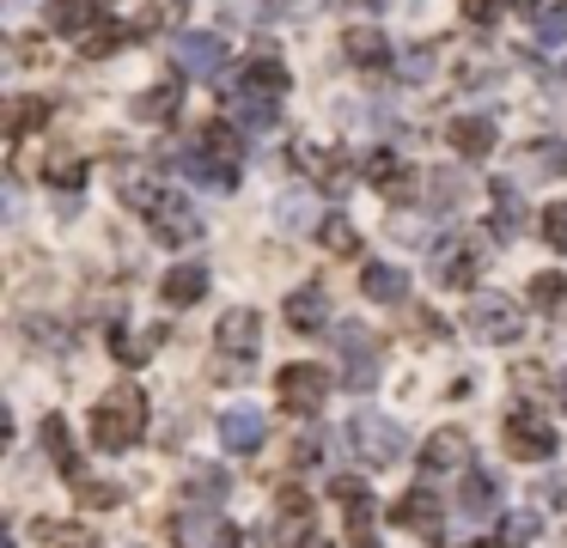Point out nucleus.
<instances>
[{"mask_svg":"<svg viewBox=\"0 0 567 548\" xmlns=\"http://www.w3.org/2000/svg\"><path fill=\"white\" fill-rule=\"evenodd\" d=\"M501 7H513V0H458V13L470 19V25H494V19H501Z\"/></svg>","mask_w":567,"mask_h":548,"instance_id":"37998d69","label":"nucleus"},{"mask_svg":"<svg viewBox=\"0 0 567 548\" xmlns=\"http://www.w3.org/2000/svg\"><path fill=\"white\" fill-rule=\"evenodd\" d=\"M226 494H232V482H226V470H214V463H201L184 482V500H201V506H220Z\"/></svg>","mask_w":567,"mask_h":548,"instance_id":"cd10ccee","label":"nucleus"},{"mask_svg":"<svg viewBox=\"0 0 567 548\" xmlns=\"http://www.w3.org/2000/svg\"><path fill=\"white\" fill-rule=\"evenodd\" d=\"M50 31H62V37H86V31L98 25V0H50Z\"/></svg>","mask_w":567,"mask_h":548,"instance_id":"4be33fe9","label":"nucleus"},{"mask_svg":"<svg viewBox=\"0 0 567 548\" xmlns=\"http://www.w3.org/2000/svg\"><path fill=\"white\" fill-rule=\"evenodd\" d=\"M177 67L184 74H196V79H214L226 67V37H214V31H196V37H177Z\"/></svg>","mask_w":567,"mask_h":548,"instance_id":"f3484780","label":"nucleus"},{"mask_svg":"<svg viewBox=\"0 0 567 548\" xmlns=\"http://www.w3.org/2000/svg\"><path fill=\"white\" fill-rule=\"evenodd\" d=\"M410 324H415V336H427V341H446V336H451V324H446L439 311H427V305H415Z\"/></svg>","mask_w":567,"mask_h":548,"instance_id":"a19ab883","label":"nucleus"},{"mask_svg":"<svg viewBox=\"0 0 567 548\" xmlns=\"http://www.w3.org/2000/svg\"><path fill=\"white\" fill-rule=\"evenodd\" d=\"M391 524H403V530H415V536H427V542H439V500H434V487H410V494L391 506Z\"/></svg>","mask_w":567,"mask_h":548,"instance_id":"dca6fc26","label":"nucleus"},{"mask_svg":"<svg viewBox=\"0 0 567 548\" xmlns=\"http://www.w3.org/2000/svg\"><path fill=\"white\" fill-rule=\"evenodd\" d=\"M214 348H220L226 360H251V353L263 348V317H257L251 305L226 311V317H220V329H214Z\"/></svg>","mask_w":567,"mask_h":548,"instance_id":"9b49d317","label":"nucleus"},{"mask_svg":"<svg viewBox=\"0 0 567 548\" xmlns=\"http://www.w3.org/2000/svg\"><path fill=\"white\" fill-rule=\"evenodd\" d=\"M537 232L549 238L555 250H567V201H549V208L537 213Z\"/></svg>","mask_w":567,"mask_h":548,"instance_id":"c9c22d12","label":"nucleus"},{"mask_svg":"<svg viewBox=\"0 0 567 548\" xmlns=\"http://www.w3.org/2000/svg\"><path fill=\"white\" fill-rule=\"evenodd\" d=\"M43 451H50L55 463H62L67 482H79V475H86V470H79V457H74V445H67V420H62V415L43 420Z\"/></svg>","mask_w":567,"mask_h":548,"instance_id":"bb28decb","label":"nucleus"},{"mask_svg":"<svg viewBox=\"0 0 567 548\" xmlns=\"http://www.w3.org/2000/svg\"><path fill=\"white\" fill-rule=\"evenodd\" d=\"M184 13H189V0H146L141 19H134V31H141V37H153V31H177Z\"/></svg>","mask_w":567,"mask_h":548,"instance_id":"a878e982","label":"nucleus"},{"mask_svg":"<svg viewBox=\"0 0 567 548\" xmlns=\"http://www.w3.org/2000/svg\"><path fill=\"white\" fill-rule=\"evenodd\" d=\"M177 105H184V79H165V86H153V91H141V98H134V117H146V122H172V117H177Z\"/></svg>","mask_w":567,"mask_h":548,"instance_id":"393cba45","label":"nucleus"},{"mask_svg":"<svg viewBox=\"0 0 567 548\" xmlns=\"http://www.w3.org/2000/svg\"><path fill=\"white\" fill-rule=\"evenodd\" d=\"M317 0H269V13L275 19H299V13H312Z\"/></svg>","mask_w":567,"mask_h":548,"instance_id":"49530a36","label":"nucleus"},{"mask_svg":"<svg viewBox=\"0 0 567 548\" xmlns=\"http://www.w3.org/2000/svg\"><path fill=\"white\" fill-rule=\"evenodd\" d=\"M141 432H146V391L134 379L110 384V391L92 403V445L110 451V457H122V451L141 445Z\"/></svg>","mask_w":567,"mask_h":548,"instance_id":"f257e3e1","label":"nucleus"},{"mask_svg":"<svg viewBox=\"0 0 567 548\" xmlns=\"http://www.w3.org/2000/svg\"><path fill=\"white\" fill-rule=\"evenodd\" d=\"M184 171L196 183H208V189H232V183H238V158L232 153H214V146H189Z\"/></svg>","mask_w":567,"mask_h":548,"instance_id":"6ab92c4d","label":"nucleus"},{"mask_svg":"<svg viewBox=\"0 0 567 548\" xmlns=\"http://www.w3.org/2000/svg\"><path fill=\"white\" fill-rule=\"evenodd\" d=\"M165 196V189H159L153 177H122V201H129V208H141V213H153V201Z\"/></svg>","mask_w":567,"mask_h":548,"instance_id":"e433bc0d","label":"nucleus"},{"mask_svg":"<svg viewBox=\"0 0 567 548\" xmlns=\"http://www.w3.org/2000/svg\"><path fill=\"white\" fill-rule=\"evenodd\" d=\"M494 208H501V232H513V226H519V196H513V183H494Z\"/></svg>","mask_w":567,"mask_h":548,"instance_id":"c03bdc74","label":"nucleus"},{"mask_svg":"<svg viewBox=\"0 0 567 548\" xmlns=\"http://www.w3.org/2000/svg\"><path fill=\"white\" fill-rule=\"evenodd\" d=\"M37 129H50V98H37V91H25V98H13L7 105V134H37Z\"/></svg>","mask_w":567,"mask_h":548,"instance_id":"b1692460","label":"nucleus"},{"mask_svg":"<svg viewBox=\"0 0 567 548\" xmlns=\"http://www.w3.org/2000/svg\"><path fill=\"white\" fill-rule=\"evenodd\" d=\"M506 451L519 457V463H549L555 457V427L543 415H531V408H513V415H506Z\"/></svg>","mask_w":567,"mask_h":548,"instance_id":"423d86ee","label":"nucleus"},{"mask_svg":"<svg viewBox=\"0 0 567 548\" xmlns=\"http://www.w3.org/2000/svg\"><path fill=\"white\" fill-rule=\"evenodd\" d=\"M531 31H537V43H567V7H543L537 19H531Z\"/></svg>","mask_w":567,"mask_h":548,"instance_id":"f704fd0d","label":"nucleus"},{"mask_svg":"<svg viewBox=\"0 0 567 548\" xmlns=\"http://www.w3.org/2000/svg\"><path fill=\"white\" fill-rule=\"evenodd\" d=\"M434 274H439V287H458V293H470L482 274H489V244L476 232H451V238H439L434 244Z\"/></svg>","mask_w":567,"mask_h":548,"instance_id":"f03ea898","label":"nucleus"},{"mask_svg":"<svg viewBox=\"0 0 567 548\" xmlns=\"http://www.w3.org/2000/svg\"><path fill=\"white\" fill-rule=\"evenodd\" d=\"M330 336H336V348H342V384H355V391L379 384V348L367 341V329L342 324V329H330Z\"/></svg>","mask_w":567,"mask_h":548,"instance_id":"1a4fd4ad","label":"nucleus"},{"mask_svg":"<svg viewBox=\"0 0 567 548\" xmlns=\"http://www.w3.org/2000/svg\"><path fill=\"white\" fill-rule=\"evenodd\" d=\"M317 542V518H312V500L299 487H281L275 500V548H312Z\"/></svg>","mask_w":567,"mask_h":548,"instance_id":"6e6552de","label":"nucleus"},{"mask_svg":"<svg viewBox=\"0 0 567 548\" xmlns=\"http://www.w3.org/2000/svg\"><path fill=\"white\" fill-rule=\"evenodd\" d=\"M513 7H519V13H525V19H537L543 7H549V0H513Z\"/></svg>","mask_w":567,"mask_h":548,"instance_id":"de8ad7c7","label":"nucleus"},{"mask_svg":"<svg viewBox=\"0 0 567 548\" xmlns=\"http://www.w3.org/2000/svg\"><path fill=\"white\" fill-rule=\"evenodd\" d=\"M317 244H324V250H336V256H360V232L342 220V213H330V220L317 226Z\"/></svg>","mask_w":567,"mask_h":548,"instance_id":"7c9ffc66","label":"nucleus"},{"mask_svg":"<svg viewBox=\"0 0 567 548\" xmlns=\"http://www.w3.org/2000/svg\"><path fill=\"white\" fill-rule=\"evenodd\" d=\"M561 311H567V305H561Z\"/></svg>","mask_w":567,"mask_h":548,"instance_id":"603ef678","label":"nucleus"},{"mask_svg":"<svg viewBox=\"0 0 567 548\" xmlns=\"http://www.w3.org/2000/svg\"><path fill=\"white\" fill-rule=\"evenodd\" d=\"M494 506H501V482H494V475L464 470V512H476V518H482V512H494Z\"/></svg>","mask_w":567,"mask_h":548,"instance_id":"c85d7f7f","label":"nucleus"},{"mask_svg":"<svg viewBox=\"0 0 567 548\" xmlns=\"http://www.w3.org/2000/svg\"><path fill=\"white\" fill-rule=\"evenodd\" d=\"M531 305H537V311H561L567 305V274H537V281H531Z\"/></svg>","mask_w":567,"mask_h":548,"instance_id":"2f4dec72","label":"nucleus"},{"mask_svg":"<svg viewBox=\"0 0 567 548\" xmlns=\"http://www.w3.org/2000/svg\"><path fill=\"white\" fill-rule=\"evenodd\" d=\"M275 396H281V408H287L293 420H317V415H324V403H330V372H324V365H312V360L281 365Z\"/></svg>","mask_w":567,"mask_h":548,"instance_id":"7ed1b4c3","label":"nucleus"},{"mask_svg":"<svg viewBox=\"0 0 567 548\" xmlns=\"http://www.w3.org/2000/svg\"><path fill=\"white\" fill-rule=\"evenodd\" d=\"M537 530H543L537 512H513V518H506V530H501V548H531V542H537Z\"/></svg>","mask_w":567,"mask_h":548,"instance_id":"473e14b6","label":"nucleus"},{"mask_svg":"<svg viewBox=\"0 0 567 548\" xmlns=\"http://www.w3.org/2000/svg\"><path fill=\"white\" fill-rule=\"evenodd\" d=\"M360 293H367L372 305H403V299H410V274L391 268V262H367V274H360Z\"/></svg>","mask_w":567,"mask_h":548,"instance_id":"aec40b11","label":"nucleus"},{"mask_svg":"<svg viewBox=\"0 0 567 548\" xmlns=\"http://www.w3.org/2000/svg\"><path fill=\"white\" fill-rule=\"evenodd\" d=\"M50 548H105V542H98V530H86V524H62V530L50 536Z\"/></svg>","mask_w":567,"mask_h":548,"instance_id":"79ce46f5","label":"nucleus"},{"mask_svg":"<svg viewBox=\"0 0 567 548\" xmlns=\"http://www.w3.org/2000/svg\"><path fill=\"white\" fill-rule=\"evenodd\" d=\"M470 329L482 341H494V348H506V341L525 336V311H519L506 293H476L470 299Z\"/></svg>","mask_w":567,"mask_h":548,"instance_id":"39448f33","label":"nucleus"},{"mask_svg":"<svg viewBox=\"0 0 567 548\" xmlns=\"http://www.w3.org/2000/svg\"><path fill=\"white\" fill-rule=\"evenodd\" d=\"M312 548H324V542H312Z\"/></svg>","mask_w":567,"mask_h":548,"instance_id":"3c124183","label":"nucleus"},{"mask_svg":"<svg viewBox=\"0 0 567 548\" xmlns=\"http://www.w3.org/2000/svg\"><path fill=\"white\" fill-rule=\"evenodd\" d=\"M317 457H324V445H317V432H305V439L293 445V470H312Z\"/></svg>","mask_w":567,"mask_h":548,"instance_id":"a18cd8bd","label":"nucleus"},{"mask_svg":"<svg viewBox=\"0 0 567 548\" xmlns=\"http://www.w3.org/2000/svg\"><path fill=\"white\" fill-rule=\"evenodd\" d=\"M86 177H92L86 158H50V183H62V189H79Z\"/></svg>","mask_w":567,"mask_h":548,"instance_id":"ea45409f","label":"nucleus"},{"mask_svg":"<svg viewBox=\"0 0 567 548\" xmlns=\"http://www.w3.org/2000/svg\"><path fill=\"white\" fill-rule=\"evenodd\" d=\"M458 470H470V432L439 427L434 439L422 445V475H458Z\"/></svg>","mask_w":567,"mask_h":548,"instance_id":"f8f14e48","label":"nucleus"},{"mask_svg":"<svg viewBox=\"0 0 567 548\" xmlns=\"http://www.w3.org/2000/svg\"><path fill=\"white\" fill-rule=\"evenodd\" d=\"M342 55L360 67V74H384V67L396 62L391 37H384L379 25H355V31H342Z\"/></svg>","mask_w":567,"mask_h":548,"instance_id":"2eb2a0df","label":"nucleus"},{"mask_svg":"<svg viewBox=\"0 0 567 548\" xmlns=\"http://www.w3.org/2000/svg\"><path fill=\"white\" fill-rule=\"evenodd\" d=\"M470 548H501V542H470Z\"/></svg>","mask_w":567,"mask_h":548,"instance_id":"8fccbe9b","label":"nucleus"},{"mask_svg":"<svg viewBox=\"0 0 567 548\" xmlns=\"http://www.w3.org/2000/svg\"><path fill=\"white\" fill-rule=\"evenodd\" d=\"M348 439H355V451L367 457V463H396V457H403V432L379 415H360L355 427H348Z\"/></svg>","mask_w":567,"mask_h":548,"instance_id":"4468645a","label":"nucleus"},{"mask_svg":"<svg viewBox=\"0 0 567 548\" xmlns=\"http://www.w3.org/2000/svg\"><path fill=\"white\" fill-rule=\"evenodd\" d=\"M263 439H269V415H263V408L244 403V408H226V415H220V445H226V451H257Z\"/></svg>","mask_w":567,"mask_h":548,"instance_id":"a211bd4d","label":"nucleus"},{"mask_svg":"<svg viewBox=\"0 0 567 548\" xmlns=\"http://www.w3.org/2000/svg\"><path fill=\"white\" fill-rule=\"evenodd\" d=\"M159 293H165V305H196L201 293H208V268H201V262H177Z\"/></svg>","mask_w":567,"mask_h":548,"instance_id":"5701e85b","label":"nucleus"},{"mask_svg":"<svg viewBox=\"0 0 567 548\" xmlns=\"http://www.w3.org/2000/svg\"><path fill=\"white\" fill-rule=\"evenodd\" d=\"M146 232H153V244L184 250V244H196V238H201V220H196V208H189L177 189H165V196L153 201V213H146Z\"/></svg>","mask_w":567,"mask_h":548,"instance_id":"20e7f679","label":"nucleus"},{"mask_svg":"<svg viewBox=\"0 0 567 548\" xmlns=\"http://www.w3.org/2000/svg\"><path fill=\"white\" fill-rule=\"evenodd\" d=\"M555 403L567 408V372H555Z\"/></svg>","mask_w":567,"mask_h":548,"instance_id":"09e8293b","label":"nucleus"},{"mask_svg":"<svg viewBox=\"0 0 567 548\" xmlns=\"http://www.w3.org/2000/svg\"><path fill=\"white\" fill-rule=\"evenodd\" d=\"M172 542L177 548H244V536H238V524H220V518H189V512H177L172 518Z\"/></svg>","mask_w":567,"mask_h":548,"instance_id":"ddd939ff","label":"nucleus"},{"mask_svg":"<svg viewBox=\"0 0 567 548\" xmlns=\"http://www.w3.org/2000/svg\"><path fill=\"white\" fill-rule=\"evenodd\" d=\"M281 317H287L293 336H330V293L317 287V281H305V287L287 293V305H281Z\"/></svg>","mask_w":567,"mask_h":548,"instance_id":"0eeeda50","label":"nucleus"},{"mask_svg":"<svg viewBox=\"0 0 567 548\" xmlns=\"http://www.w3.org/2000/svg\"><path fill=\"white\" fill-rule=\"evenodd\" d=\"M446 141L458 146L464 158H489L501 134H494V122H489V117H458V122H451V129H446Z\"/></svg>","mask_w":567,"mask_h":548,"instance_id":"412c9836","label":"nucleus"},{"mask_svg":"<svg viewBox=\"0 0 567 548\" xmlns=\"http://www.w3.org/2000/svg\"><path fill=\"white\" fill-rule=\"evenodd\" d=\"M396 171H403V158H396L391 146H372V153H367V177L379 183V189H384V183L396 177Z\"/></svg>","mask_w":567,"mask_h":548,"instance_id":"58836bf2","label":"nucleus"},{"mask_svg":"<svg viewBox=\"0 0 567 548\" xmlns=\"http://www.w3.org/2000/svg\"><path fill=\"white\" fill-rule=\"evenodd\" d=\"M74 494H79V506H117L122 487H117V482H86V475H79Z\"/></svg>","mask_w":567,"mask_h":548,"instance_id":"4c0bfd02","label":"nucleus"},{"mask_svg":"<svg viewBox=\"0 0 567 548\" xmlns=\"http://www.w3.org/2000/svg\"><path fill=\"white\" fill-rule=\"evenodd\" d=\"M153 348H159V329H146V336H134V329H110V353H117L122 365H141Z\"/></svg>","mask_w":567,"mask_h":548,"instance_id":"c756f323","label":"nucleus"},{"mask_svg":"<svg viewBox=\"0 0 567 548\" xmlns=\"http://www.w3.org/2000/svg\"><path fill=\"white\" fill-rule=\"evenodd\" d=\"M117 50H122V25H92L79 37V55H92V62L98 55H117Z\"/></svg>","mask_w":567,"mask_h":548,"instance_id":"72a5a7b5","label":"nucleus"},{"mask_svg":"<svg viewBox=\"0 0 567 548\" xmlns=\"http://www.w3.org/2000/svg\"><path fill=\"white\" fill-rule=\"evenodd\" d=\"M330 494L342 500V512H348V536H355V548H379V536H372V524H379V500H372L360 482H348V475H330Z\"/></svg>","mask_w":567,"mask_h":548,"instance_id":"9d476101","label":"nucleus"}]
</instances>
